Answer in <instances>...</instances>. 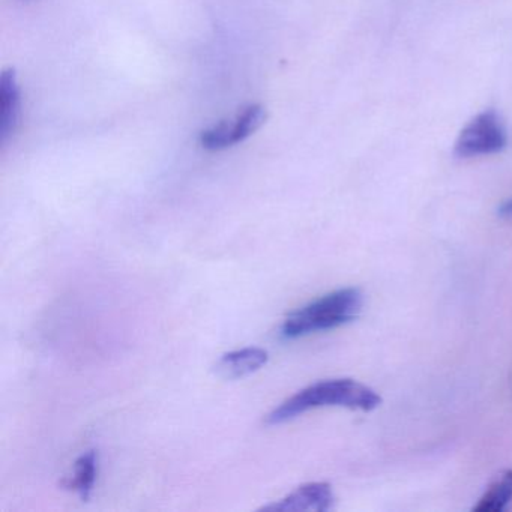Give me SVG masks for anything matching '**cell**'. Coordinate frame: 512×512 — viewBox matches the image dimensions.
I'll list each match as a JSON object with an SVG mask.
<instances>
[{"label": "cell", "instance_id": "6da1fadb", "mask_svg": "<svg viewBox=\"0 0 512 512\" xmlns=\"http://www.w3.org/2000/svg\"><path fill=\"white\" fill-rule=\"evenodd\" d=\"M380 404H382V397L364 383L353 379L322 380L287 398L274 412L269 413L266 424H284L308 410L319 409V407L340 406L371 412Z\"/></svg>", "mask_w": 512, "mask_h": 512}, {"label": "cell", "instance_id": "7a4b0ae2", "mask_svg": "<svg viewBox=\"0 0 512 512\" xmlns=\"http://www.w3.org/2000/svg\"><path fill=\"white\" fill-rule=\"evenodd\" d=\"M364 307V295L356 287L335 290L293 311L281 326V337L296 340L353 322Z\"/></svg>", "mask_w": 512, "mask_h": 512}, {"label": "cell", "instance_id": "3957f363", "mask_svg": "<svg viewBox=\"0 0 512 512\" xmlns=\"http://www.w3.org/2000/svg\"><path fill=\"white\" fill-rule=\"evenodd\" d=\"M506 143V131L499 116L493 110H485L458 134L454 154L458 158L485 157L502 151Z\"/></svg>", "mask_w": 512, "mask_h": 512}, {"label": "cell", "instance_id": "277c9868", "mask_svg": "<svg viewBox=\"0 0 512 512\" xmlns=\"http://www.w3.org/2000/svg\"><path fill=\"white\" fill-rule=\"evenodd\" d=\"M266 121V109L260 104H250L236 115L233 121H221L200 133V145L206 151L218 152L232 148L253 136Z\"/></svg>", "mask_w": 512, "mask_h": 512}, {"label": "cell", "instance_id": "5b68a950", "mask_svg": "<svg viewBox=\"0 0 512 512\" xmlns=\"http://www.w3.org/2000/svg\"><path fill=\"white\" fill-rule=\"evenodd\" d=\"M334 491L328 482H308L272 505L263 506L265 511H317L334 508Z\"/></svg>", "mask_w": 512, "mask_h": 512}, {"label": "cell", "instance_id": "8992f818", "mask_svg": "<svg viewBox=\"0 0 512 512\" xmlns=\"http://www.w3.org/2000/svg\"><path fill=\"white\" fill-rule=\"evenodd\" d=\"M20 121V88L14 68L2 71L0 76V140L7 142Z\"/></svg>", "mask_w": 512, "mask_h": 512}, {"label": "cell", "instance_id": "52a82bcc", "mask_svg": "<svg viewBox=\"0 0 512 512\" xmlns=\"http://www.w3.org/2000/svg\"><path fill=\"white\" fill-rule=\"evenodd\" d=\"M269 355L260 347H245L233 350L218 359L215 364V373L226 380L242 379L259 371L268 362Z\"/></svg>", "mask_w": 512, "mask_h": 512}, {"label": "cell", "instance_id": "ba28073f", "mask_svg": "<svg viewBox=\"0 0 512 512\" xmlns=\"http://www.w3.org/2000/svg\"><path fill=\"white\" fill-rule=\"evenodd\" d=\"M512 500V470H503L488 485L481 499L473 506V512H502Z\"/></svg>", "mask_w": 512, "mask_h": 512}, {"label": "cell", "instance_id": "9c48e42d", "mask_svg": "<svg viewBox=\"0 0 512 512\" xmlns=\"http://www.w3.org/2000/svg\"><path fill=\"white\" fill-rule=\"evenodd\" d=\"M98 455L95 451L86 452L77 458L74 464V473L64 482L68 490L76 491L80 499L88 500L97 479Z\"/></svg>", "mask_w": 512, "mask_h": 512}, {"label": "cell", "instance_id": "30bf717a", "mask_svg": "<svg viewBox=\"0 0 512 512\" xmlns=\"http://www.w3.org/2000/svg\"><path fill=\"white\" fill-rule=\"evenodd\" d=\"M497 214L502 218H512V199L503 202L497 209Z\"/></svg>", "mask_w": 512, "mask_h": 512}]
</instances>
